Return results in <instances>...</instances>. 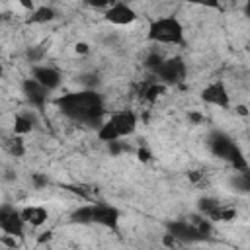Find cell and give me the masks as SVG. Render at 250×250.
I'll return each instance as SVG.
<instances>
[{
    "mask_svg": "<svg viewBox=\"0 0 250 250\" xmlns=\"http://www.w3.org/2000/svg\"><path fill=\"white\" fill-rule=\"evenodd\" d=\"M57 109L72 123L98 129L105 115V102L100 92L82 88L57 98Z\"/></svg>",
    "mask_w": 250,
    "mask_h": 250,
    "instance_id": "6da1fadb",
    "label": "cell"
},
{
    "mask_svg": "<svg viewBox=\"0 0 250 250\" xmlns=\"http://www.w3.org/2000/svg\"><path fill=\"white\" fill-rule=\"evenodd\" d=\"M207 146H209V150L213 152V156L223 158V160H229L236 172L248 170V162H246L244 152L240 150V146L236 145V141H234L232 137H229L227 133H223V131H213V133L207 137Z\"/></svg>",
    "mask_w": 250,
    "mask_h": 250,
    "instance_id": "7a4b0ae2",
    "label": "cell"
},
{
    "mask_svg": "<svg viewBox=\"0 0 250 250\" xmlns=\"http://www.w3.org/2000/svg\"><path fill=\"white\" fill-rule=\"evenodd\" d=\"M146 39L150 43H158V45H182L186 39V31L178 18L162 16L148 23Z\"/></svg>",
    "mask_w": 250,
    "mask_h": 250,
    "instance_id": "3957f363",
    "label": "cell"
},
{
    "mask_svg": "<svg viewBox=\"0 0 250 250\" xmlns=\"http://www.w3.org/2000/svg\"><path fill=\"white\" fill-rule=\"evenodd\" d=\"M152 74H154L156 82H160L164 86H174L186 78L188 66L180 57H168V59H162V62L152 70Z\"/></svg>",
    "mask_w": 250,
    "mask_h": 250,
    "instance_id": "277c9868",
    "label": "cell"
},
{
    "mask_svg": "<svg viewBox=\"0 0 250 250\" xmlns=\"http://www.w3.org/2000/svg\"><path fill=\"white\" fill-rule=\"evenodd\" d=\"M29 76L35 78V80H37L41 86H45L49 92L59 90L61 84H62V74H61V70H59L57 66H53V64H47V62H43V64H39V62L31 64Z\"/></svg>",
    "mask_w": 250,
    "mask_h": 250,
    "instance_id": "5b68a950",
    "label": "cell"
},
{
    "mask_svg": "<svg viewBox=\"0 0 250 250\" xmlns=\"http://www.w3.org/2000/svg\"><path fill=\"white\" fill-rule=\"evenodd\" d=\"M21 94L33 109H45V105L49 104V94L51 92L45 86H41L35 78L27 76V78L21 80Z\"/></svg>",
    "mask_w": 250,
    "mask_h": 250,
    "instance_id": "8992f818",
    "label": "cell"
},
{
    "mask_svg": "<svg viewBox=\"0 0 250 250\" xmlns=\"http://www.w3.org/2000/svg\"><path fill=\"white\" fill-rule=\"evenodd\" d=\"M104 18L105 21H109L111 25H131L137 21V12L133 10V6L129 2L123 0H115L109 8L104 10Z\"/></svg>",
    "mask_w": 250,
    "mask_h": 250,
    "instance_id": "52a82bcc",
    "label": "cell"
},
{
    "mask_svg": "<svg viewBox=\"0 0 250 250\" xmlns=\"http://www.w3.org/2000/svg\"><path fill=\"white\" fill-rule=\"evenodd\" d=\"M166 229L180 244H195L207 238L205 234L199 232V229L191 221H172L166 225Z\"/></svg>",
    "mask_w": 250,
    "mask_h": 250,
    "instance_id": "ba28073f",
    "label": "cell"
},
{
    "mask_svg": "<svg viewBox=\"0 0 250 250\" xmlns=\"http://www.w3.org/2000/svg\"><path fill=\"white\" fill-rule=\"evenodd\" d=\"M25 223L20 215V209H14L10 205H2L0 207V230L4 234H10V236H23L25 232Z\"/></svg>",
    "mask_w": 250,
    "mask_h": 250,
    "instance_id": "9c48e42d",
    "label": "cell"
},
{
    "mask_svg": "<svg viewBox=\"0 0 250 250\" xmlns=\"http://www.w3.org/2000/svg\"><path fill=\"white\" fill-rule=\"evenodd\" d=\"M201 100L207 105H213V107H219V109H227L230 105V94H229V90H227L223 80L209 82L201 90Z\"/></svg>",
    "mask_w": 250,
    "mask_h": 250,
    "instance_id": "30bf717a",
    "label": "cell"
},
{
    "mask_svg": "<svg viewBox=\"0 0 250 250\" xmlns=\"http://www.w3.org/2000/svg\"><path fill=\"white\" fill-rule=\"evenodd\" d=\"M111 121V125L115 127L117 135L123 139V137H129L137 131V125H139V115L137 111L129 109V107H123V109H117L113 113H109L107 117Z\"/></svg>",
    "mask_w": 250,
    "mask_h": 250,
    "instance_id": "8fae6325",
    "label": "cell"
},
{
    "mask_svg": "<svg viewBox=\"0 0 250 250\" xmlns=\"http://www.w3.org/2000/svg\"><path fill=\"white\" fill-rule=\"evenodd\" d=\"M119 209L109 203H92V225H100L105 229H115L119 225Z\"/></svg>",
    "mask_w": 250,
    "mask_h": 250,
    "instance_id": "7c38bea8",
    "label": "cell"
},
{
    "mask_svg": "<svg viewBox=\"0 0 250 250\" xmlns=\"http://www.w3.org/2000/svg\"><path fill=\"white\" fill-rule=\"evenodd\" d=\"M20 215H21L23 223L33 229H39L49 221V211L43 205H25L20 209Z\"/></svg>",
    "mask_w": 250,
    "mask_h": 250,
    "instance_id": "4fadbf2b",
    "label": "cell"
},
{
    "mask_svg": "<svg viewBox=\"0 0 250 250\" xmlns=\"http://www.w3.org/2000/svg\"><path fill=\"white\" fill-rule=\"evenodd\" d=\"M35 125H37V117H35V111H23V113H18L16 117H14V125H12V129H14V133L18 135V137H25V135H29L33 129H35Z\"/></svg>",
    "mask_w": 250,
    "mask_h": 250,
    "instance_id": "5bb4252c",
    "label": "cell"
},
{
    "mask_svg": "<svg viewBox=\"0 0 250 250\" xmlns=\"http://www.w3.org/2000/svg\"><path fill=\"white\" fill-rule=\"evenodd\" d=\"M57 20V10L53 6H35L31 12H29V18H27V23H33V25H47L51 21Z\"/></svg>",
    "mask_w": 250,
    "mask_h": 250,
    "instance_id": "9a60e30c",
    "label": "cell"
},
{
    "mask_svg": "<svg viewBox=\"0 0 250 250\" xmlns=\"http://www.w3.org/2000/svg\"><path fill=\"white\" fill-rule=\"evenodd\" d=\"M70 221L78 225H92V203L80 205L70 213Z\"/></svg>",
    "mask_w": 250,
    "mask_h": 250,
    "instance_id": "2e32d148",
    "label": "cell"
},
{
    "mask_svg": "<svg viewBox=\"0 0 250 250\" xmlns=\"http://www.w3.org/2000/svg\"><path fill=\"white\" fill-rule=\"evenodd\" d=\"M219 205H221V201H219L217 197H209V195H205V197H201V199L197 201V211L203 213L205 217H211V213H213Z\"/></svg>",
    "mask_w": 250,
    "mask_h": 250,
    "instance_id": "e0dca14e",
    "label": "cell"
},
{
    "mask_svg": "<svg viewBox=\"0 0 250 250\" xmlns=\"http://www.w3.org/2000/svg\"><path fill=\"white\" fill-rule=\"evenodd\" d=\"M82 2H84L88 8H94V10H102V12H104V10L109 8L115 0H82Z\"/></svg>",
    "mask_w": 250,
    "mask_h": 250,
    "instance_id": "ac0fdd59",
    "label": "cell"
},
{
    "mask_svg": "<svg viewBox=\"0 0 250 250\" xmlns=\"http://www.w3.org/2000/svg\"><path fill=\"white\" fill-rule=\"evenodd\" d=\"M31 182H33V186L37 189H41V188H45L49 184V178L45 174H31Z\"/></svg>",
    "mask_w": 250,
    "mask_h": 250,
    "instance_id": "d6986e66",
    "label": "cell"
},
{
    "mask_svg": "<svg viewBox=\"0 0 250 250\" xmlns=\"http://www.w3.org/2000/svg\"><path fill=\"white\" fill-rule=\"evenodd\" d=\"M189 4H197V6H205V8H217L221 0H186Z\"/></svg>",
    "mask_w": 250,
    "mask_h": 250,
    "instance_id": "ffe728a7",
    "label": "cell"
},
{
    "mask_svg": "<svg viewBox=\"0 0 250 250\" xmlns=\"http://www.w3.org/2000/svg\"><path fill=\"white\" fill-rule=\"evenodd\" d=\"M150 156H152V154H150V150H148L146 146H139V148H137V158H139L141 162H148Z\"/></svg>",
    "mask_w": 250,
    "mask_h": 250,
    "instance_id": "44dd1931",
    "label": "cell"
},
{
    "mask_svg": "<svg viewBox=\"0 0 250 250\" xmlns=\"http://www.w3.org/2000/svg\"><path fill=\"white\" fill-rule=\"evenodd\" d=\"M74 51H76L78 55H88V53H90V45H88L86 41H76V43H74Z\"/></svg>",
    "mask_w": 250,
    "mask_h": 250,
    "instance_id": "7402d4cb",
    "label": "cell"
},
{
    "mask_svg": "<svg viewBox=\"0 0 250 250\" xmlns=\"http://www.w3.org/2000/svg\"><path fill=\"white\" fill-rule=\"evenodd\" d=\"M188 119L193 123V125H199V123H203V113L201 111H188Z\"/></svg>",
    "mask_w": 250,
    "mask_h": 250,
    "instance_id": "603a6c76",
    "label": "cell"
},
{
    "mask_svg": "<svg viewBox=\"0 0 250 250\" xmlns=\"http://www.w3.org/2000/svg\"><path fill=\"white\" fill-rule=\"evenodd\" d=\"M234 113H238L240 117H246L248 115V107L244 104H238V105H234Z\"/></svg>",
    "mask_w": 250,
    "mask_h": 250,
    "instance_id": "cb8c5ba5",
    "label": "cell"
},
{
    "mask_svg": "<svg viewBox=\"0 0 250 250\" xmlns=\"http://www.w3.org/2000/svg\"><path fill=\"white\" fill-rule=\"evenodd\" d=\"M20 2V6L23 8V10H27V12H31L33 8H35V2L33 0H18Z\"/></svg>",
    "mask_w": 250,
    "mask_h": 250,
    "instance_id": "d4e9b609",
    "label": "cell"
},
{
    "mask_svg": "<svg viewBox=\"0 0 250 250\" xmlns=\"http://www.w3.org/2000/svg\"><path fill=\"white\" fill-rule=\"evenodd\" d=\"M4 76V62H2V59H0V78Z\"/></svg>",
    "mask_w": 250,
    "mask_h": 250,
    "instance_id": "484cf974",
    "label": "cell"
},
{
    "mask_svg": "<svg viewBox=\"0 0 250 250\" xmlns=\"http://www.w3.org/2000/svg\"><path fill=\"white\" fill-rule=\"evenodd\" d=\"M123 2H129V0H123Z\"/></svg>",
    "mask_w": 250,
    "mask_h": 250,
    "instance_id": "4316f807",
    "label": "cell"
}]
</instances>
